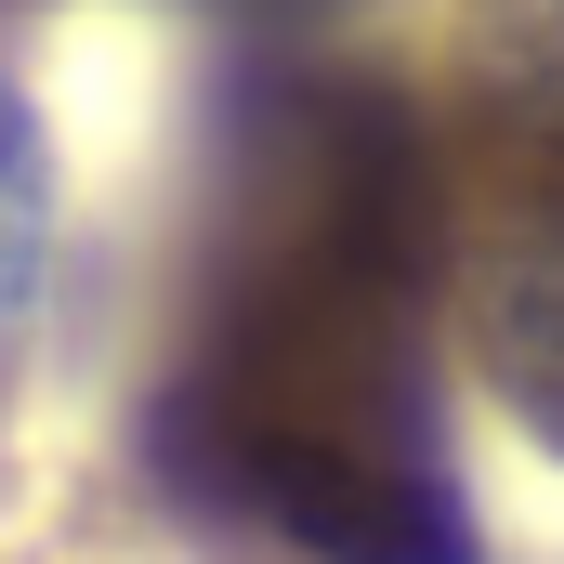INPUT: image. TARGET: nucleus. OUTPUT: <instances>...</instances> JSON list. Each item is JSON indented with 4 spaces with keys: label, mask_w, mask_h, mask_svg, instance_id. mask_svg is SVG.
Instances as JSON below:
<instances>
[{
    "label": "nucleus",
    "mask_w": 564,
    "mask_h": 564,
    "mask_svg": "<svg viewBox=\"0 0 564 564\" xmlns=\"http://www.w3.org/2000/svg\"><path fill=\"white\" fill-rule=\"evenodd\" d=\"M237 144L210 302L158 408L171 473L302 564H473L421 368L433 184L408 119L381 93H289Z\"/></svg>",
    "instance_id": "nucleus-1"
},
{
    "label": "nucleus",
    "mask_w": 564,
    "mask_h": 564,
    "mask_svg": "<svg viewBox=\"0 0 564 564\" xmlns=\"http://www.w3.org/2000/svg\"><path fill=\"white\" fill-rule=\"evenodd\" d=\"M473 355L499 368L512 421L564 459V184L473 250Z\"/></svg>",
    "instance_id": "nucleus-2"
},
{
    "label": "nucleus",
    "mask_w": 564,
    "mask_h": 564,
    "mask_svg": "<svg viewBox=\"0 0 564 564\" xmlns=\"http://www.w3.org/2000/svg\"><path fill=\"white\" fill-rule=\"evenodd\" d=\"M53 289V144H40V106L0 79V328H26Z\"/></svg>",
    "instance_id": "nucleus-3"
},
{
    "label": "nucleus",
    "mask_w": 564,
    "mask_h": 564,
    "mask_svg": "<svg viewBox=\"0 0 564 564\" xmlns=\"http://www.w3.org/2000/svg\"><path fill=\"white\" fill-rule=\"evenodd\" d=\"M459 53L499 106L564 132V0H459Z\"/></svg>",
    "instance_id": "nucleus-4"
}]
</instances>
